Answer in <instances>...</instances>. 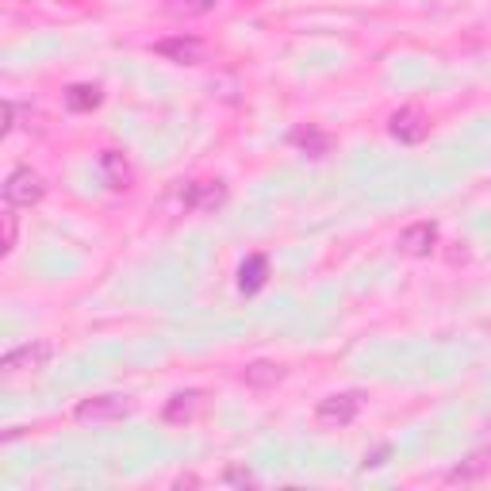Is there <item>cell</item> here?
<instances>
[{
  "mask_svg": "<svg viewBox=\"0 0 491 491\" xmlns=\"http://www.w3.org/2000/svg\"><path fill=\"white\" fill-rule=\"evenodd\" d=\"M131 411H135V403L127 396H96V399H85L74 415H77V423H85V426H89V423L100 426V423H120V418H127Z\"/></svg>",
  "mask_w": 491,
  "mask_h": 491,
  "instance_id": "6da1fadb",
  "label": "cell"
},
{
  "mask_svg": "<svg viewBox=\"0 0 491 491\" xmlns=\"http://www.w3.org/2000/svg\"><path fill=\"white\" fill-rule=\"evenodd\" d=\"M42 196H47V184H42V177L35 169H16L4 181V204L8 208H35Z\"/></svg>",
  "mask_w": 491,
  "mask_h": 491,
  "instance_id": "7a4b0ae2",
  "label": "cell"
},
{
  "mask_svg": "<svg viewBox=\"0 0 491 491\" xmlns=\"http://www.w3.org/2000/svg\"><path fill=\"white\" fill-rule=\"evenodd\" d=\"M50 357H54V345H50V342H27V345H20V350L4 353L0 369H4V377H20V372H39V369H47Z\"/></svg>",
  "mask_w": 491,
  "mask_h": 491,
  "instance_id": "3957f363",
  "label": "cell"
},
{
  "mask_svg": "<svg viewBox=\"0 0 491 491\" xmlns=\"http://www.w3.org/2000/svg\"><path fill=\"white\" fill-rule=\"evenodd\" d=\"M388 131H392L396 142H403V147H418L426 135H430V120L423 108H399L392 120H388Z\"/></svg>",
  "mask_w": 491,
  "mask_h": 491,
  "instance_id": "277c9868",
  "label": "cell"
},
{
  "mask_svg": "<svg viewBox=\"0 0 491 491\" xmlns=\"http://www.w3.org/2000/svg\"><path fill=\"white\" fill-rule=\"evenodd\" d=\"M361 403H365V396L361 392H342V396H326L319 399V407H315V418H319L323 426H350Z\"/></svg>",
  "mask_w": 491,
  "mask_h": 491,
  "instance_id": "5b68a950",
  "label": "cell"
},
{
  "mask_svg": "<svg viewBox=\"0 0 491 491\" xmlns=\"http://www.w3.org/2000/svg\"><path fill=\"white\" fill-rule=\"evenodd\" d=\"M154 50L169 58V62H181V66H196L204 58V42L192 39V35H177V39H162L154 42Z\"/></svg>",
  "mask_w": 491,
  "mask_h": 491,
  "instance_id": "8992f818",
  "label": "cell"
},
{
  "mask_svg": "<svg viewBox=\"0 0 491 491\" xmlns=\"http://www.w3.org/2000/svg\"><path fill=\"white\" fill-rule=\"evenodd\" d=\"M438 246V227L434 223H411L399 235V250L411 257H430V250Z\"/></svg>",
  "mask_w": 491,
  "mask_h": 491,
  "instance_id": "52a82bcc",
  "label": "cell"
},
{
  "mask_svg": "<svg viewBox=\"0 0 491 491\" xmlns=\"http://www.w3.org/2000/svg\"><path fill=\"white\" fill-rule=\"evenodd\" d=\"M269 281V257L265 254H250L246 262L238 265V288L246 296H254V292H262Z\"/></svg>",
  "mask_w": 491,
  "mask_h": 491,
  "instance_id": "ba28073f",
  "label": "cell"
},
{
  "mask_svg": "<svg viewBox=\"0 0 491 491\" xmlns=\"http://www.w3.org/2000/svg\"><path fill=\"white\" fill-rule=\"evenodd\" d=\"M200 403H204V396L200 392H177L169 403H165V423H173V426H184V423H192V418L200 415Z\"/></svg>",
  "mask_w": 491,
  "mask_h": 491,
  "instance_id": "9c48e42d",
  "label": "cell"
},
{
  "mask_svg": "<svg viewBox=\"0 0 491 491\" xmlns=\"http://www.w3.org/2000/svg\"><path fill=\"white\" fill-rule=\"evenodd\" d=\"M100 169H104V177H108V184H112L115 192L131 189L135 173H131V165H127V157L120 150H104V154H100Z\"/></svg>",
  "mask_w": 491,
  "mask_h": 491,
  "instance_id": "30bf717a",
  "label": "cell"
},
{
  "mask_svg": "<svg viewBox=\"0 0 491 491\" xmlns=\"http://www.w3.org/2000/svg\"><path fill=\"white\" fill-rule=\"evenodd\" d=\"M284 365H277V361H254V365H246L242 372V380L250 384V388H277L284 380Z\"/></svg>",
  "mask_w": 491,
  "mask_h": 491,
  "instance_id": "8fae6325",
  "label": "cell"
},
{
  "mask_svg": "<svg viewBox=\"0 0 491 491\" xmlns=\"http://www.w3.org/2000/svg\"><path fill=\"white\" fill-rule=\"evenodd\" d=\"M292 147H299L303 154H311V157H323L330 150V138L323 131H315V127H299V131H292Z\"/></svg>",
  "mask_w": 491,
  "mask_h": 491,
  "instance_id": "7c38bea8",
  "label": "cell"
},
{
  "mask_svg": "<svg viewBox=\"0 0 491 491\" xmlns=\"http://www.w3.org/2000/svg\"><path fill=\"white\" fill-rule=\"evenodd\" d=\"M96 104H100L96 85H69V89H66V108L69 112H93Z\"/></svg>",
  "mask_w": 491,
  "mask_h": 491,
  "instance_id": "4fadbf2b",
  "label": "cell"
},
{
  "mask_svg": "<svg viewBox=\"0 0 491 491\" xmlns=\"http://www.w3.org/2000/svg\"><path fill=\"white\" fill-rule=\"evenodd\" d=\"M484 469H487V460L476 453V457H469V465H457L450 476H445V480H450V484H469V480H476V476H480Z\"/></svg>",
  "mask_w": 491,
  "mask_h": 491,
  "instance_id": "5bb4252c",
  "label": "cell"
},
{
  "mask_svg": "<svg viewBox=\"0 0 491 491\" xmlns=\"http://www.w3.org/2000/svg\"><path fill=\"white\" fill-rule=\"evenodd\" d=\"M219 0H169L173 12H184V16H204V12H211Z\"/></svg>",
  "mask_w": 491,
  "mask_h": 491,
  "instance_id": "9a60e30c",
  "label": "cell"
},
{
  "mask_svg": "<svg viewBox=\"0 0 491 491\" xmlns=\"http://www.w3.org/2000/svg\"><path fill=\"white\" fill-rule=\"evenodd\" d=\"M223 480H227V484H235V487H257V476H254L250 469H227Z\"/></svg>",
  "mask_w": 491,
  "mask_h": 491,
  "instance_id": "2e32d148",
  "label": "cell"
},
{
  "mask_svg": "<svg viewBox=\"0 0 491 491\" xmlns=\"http://www.w3.org/2000/svg\"><path fill=\"white\" fill-rule=\"evenodd\" d=\"M12 246H16V215L4 211V254H12Z\"/></svg>",
  "mask_w": 491,
  "mask_h": 491,
  "instance_id": "e0dca14e",
  "label": "cell"
},
{
  "mask_svg": "<svg viewBox=\"0 0 491 491\" xmlns=\"http://www.w3.org/2000/svg\"><path fill=\"white\" fill-rule=\"evenodd\" d=\"M384 457H388V445H380L372 457H365V465H361V469H377V465H384Z\"/></svg>",
  "mask_w": 491,
  "mask_h": 491,
  "instance_id": "ac0fdd59",
  "label": "cell"
},
{
  "mask_svg": "<svg viewBox=\"0 0 491 491\" xmlns=\"http://www.w3.org/2000/svg\"><path fill=\"white\" fill-rule=\"evenodd\" d=\"M200 480H196V476H181V480H177V487H196Z\"/></svg>",
  "mask_w": 491,
  "mask_h": 491,
  "instance_id": "d6986e66",
  "label": "cell"
},
{
  "mask_svg": "<svg viewBox=\"0 0 491 491\" xmlns=\"http://www.w3.org/2000/svg\"><path fill=\"white\" fill-rule=\"evenodd\" d=\"M487 438H491V426H487Z\"/></svg>",
  "mask_w": 491,
  "mask_h": 491,
  "instance_id": "ffe728a7",
  "label": "cell"
}]
</instances>
